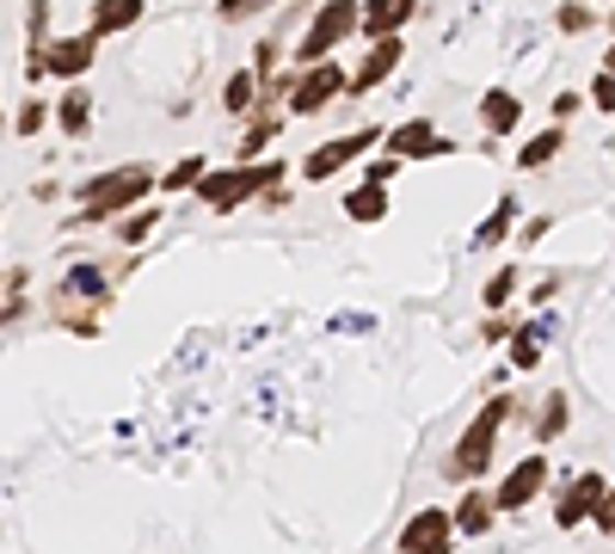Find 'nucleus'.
<instances>
[{
  "instance_id": "nucleus-1",
  "label": "nucleus",
  "mask_w": 615,
  "mask_h": 554,
  "mask_svg": "<svg viewBox=\"0 0 615 554\" xmlns=\"http://www.w3.org/2000/svg\"><path fill=\"white\" fill-rule=\"evenodd\" d=\"M283 179V160H259V167H222V173H203L198 179V198L210 203V210L228 215L241 198H253V191H265V185Z\"/></svg>"
},
{
  "instance_id": "nucleus-2",
  "label": "nucleus",
  "mask_w": 615,
  "mask_h": 554,
  "mask_svg": "<svg viewBox=\"0 0 615 554\" xmlns=\"http://www.w3.org/2000/svg\"><path fill=\"white\" fill-rule=\"evenodd\" d=\"M505 413H511V400H492L487 413H480L474 425L461 431L456 456L444 462L456 480H474V475H487V468H492V444H499V425H505Z\"/></svg>"
},
{
  "instance_id": "nucleus-3",
  "label": "nucleus",
  "mask_w": 615,
  "mask_h": 554,
  "mask_svg": "<svg viewBox=\"0 0 615 554\" xmlns=\"http://www.w3.org/2000/svg\"><path fill=\"white\" fill-rule=\"evenodd\" d=\"M148 185H154L148 167H118V173H105V179L80 185V222H99V215L123 210V203L148 198Z\"/></svg>"
},
{
  "instance_id": "nucleus-4",
  "label": "nucleus",
  "mask_w": 615,
  "mask_h": 554,
  "mask_svg": "<svg viewBox=\"0 0 615 554\" xmlns=\"http://www.w3.org/2000/svg\"><path fill=\"white\" fill-rule=\"evenodd\" d=\"M357 19H364V7H357V0H326V7H321V19H314V25L302 31V44H295V56H302V62L333 56V49H338V37H345V31H357Z\"/></svg>"
},
{
  "instance_id": "nucleus-5",
  "label": "nucleus",
  "mask_w": 615,
  "mask_h": 554,
  "mask_svg": "<svg viewBox=\"0 0 615 554\" xmlns=\"http://www.w3.org/2000/svg\"><path fill=\"white\" fill-rule=\"evenodd\" d=\"M338 92H345V75L321 56V62H308V68H302V80H295V92H290V111H295V118H314L321 106H333Z\"/></svg>"
},
{
  "instance_id": "nucleus-6",
  "label": "nucleus",
  "mask_w": 615,
  "mask_h": 554,
  "mask_svg": "<svg viewBox=\"0 0 615 554\" xmlns=\"http://www.w3.org/2000/svg\"><path fill=\"white\" fill-rule=\"evenodd\" d=\"M449 536H456V518H449V511H418V518L400 530V554H449Z\"/></svg>"
},
{
  "instance_id": "nucleus-7",
  "label": "nucleus",
  "mask_w": 615,
  "mask_h": 554,
  "mask_svg": "<svg viewBox=\"0 0 615 554\" xmlns=\"http://www.w3.org/2000/svg\"><path fill=\"white\" fill-rule=\"evenodd\" d=\"M376 148V130H351V136H338V142H321V148L302 160V173L308 179H326V173H338L345 160H357V154H369Z\"/></svg>"
},
{
  "instance_id": "nucleus-8",
  "label": "nucleus",
  "mask_w": 615,
  "mask_h": 554,
  "mask_svg": "<svg viewBox=\"0 0 615 554\" xmlns=\"http://www.w3.org/2000/svg\"><path fill=\"white\" fill-rule=\"evenodd\" d=\"M541 480H548V456L517 462V468L505 475V487H499V499H492V506H499V511H523V506H529V499L541 492Z\"/></svg>"
},
{
  "instance_id": "nucleus-9",
  "label": "nucleus",
  "mask_w": 615,
  "mask_h": 554,
  "mask_svg": "<svg viewBox=\"0 0 615 554\" xmlns=\"http://www.w3.org/2000/svg\"><path fill=\"white\" fill-rule=\"evenodd\" d=\"M603 475H579L572 480L567 492H560V511H554V518H560V530H572V523H584V518H597V506H603Z\"/></svg>"
},
{
  "instance_id": "nucleus-10",
  "label": "nucleus",
  "mask_w": 615,
  "mask_h": 554,
  "mask_svg": "<svg viewBox=\"0 0 615 554\" xmlns=\"http://www.w3.org/2000/svg\"><path fill=\"white\" fill-rule=\"evenodd\" d=\"M418 19V0H364V37H400V25Z\"/></svg>"
},
{
  "instance_id": "nucleus-11",
  "label": "nucleus",
  "mask_w": 615,
  "mask_h": 554,
  "mask_svg": "<svg viewBox=\"0 0 615 554\" xmlns=\"http://www.w3.org/2000/svg\"><path fill=\"white\" fill-rule=\"evenodd\" d=\"M92 49H99V37H92V31H87V37H62V44L44 49V75H68V80L87 75V68H92Z\"/></svg>"
},
{
  "instance_id": "nucleus-12",
  "label": "nucleus",
  "mask_w": 615,
  "mask_h": 554,
  "mask_svg": "<svg viewBox=\"0 0 615 554\" xmlns=\"http://www.w3.org/2000/svg\"><path fill=\"white\" fill-rule=\"evenodd\" d=\"M400 68V37H376V49L364 56V68H357L351 80H345V92H369V87H382L388 75Z\"/></svg>"
},
{
  "instance_id": "nucleus-13",
  "label": "nucleus",
  "mask_w": 615,
  "mask_h": 554,
  "mask_svg": "<svg viewBox=\"0 0 615 554\" xmlns=\"http://www.w3.org/2000/svg\"><path fill=\"white\" fill-rule=\"evenodd\" d=\"M480 123H487L492 136H511V130L523 123V99L511 87H492L487 99H480Z\"/></svg>"
},
{
  "instance_id": "nucleus-14",
  "label": "nucleus",
  "mask_w": 615,
  "mask_h": 554,
  "mask_svg": "<svg viewBox=\"0 0 615 554\" xmlns=\"http://www.w3.org/2000/svg\"><path fill=\"white\" fill-rule=\"evenodd\" d=\"M444 148H449V142L437 136L425 118H418V123H400V130H394V160H413V154H444Z\"/></svg>"
},
{
  "instance_id": "nucleus-15",
  "label": "nucleus",
  "mask_w": 615,
  "mask_h": 554,
  "mask_svg": "<svg viewBox=\"0 0 615 554\" xmlns=\"http://www.w3.org/2000/svg\"><path fill=\"white\" fill-rule=\"evenodd\" d=\"M142 19V0H99L92 7V37H111V31H130Z\"/></svg>"
},
{
  "instance_id": "nucleus-16",
  "label": "nucleus",
  "mask_w": 615,
  "mask_h": 554,
  "mask_svg": "<svg viewBox=\"0 0 615 554\" xmlns=\"http://www.w3.org/2000/svg\"><path fill=\"white\" fill-rule=\"evenodd\" d=\"M560 148H567V123H554V130H541V136H529V142H523L517 167H529V173H536V167H548V160H554Z\"/></svg>"
},
{
  "instance_id": "nucleus-17",
  "label": "nucleus",
  "mask_w": 615,
  "mask_h": 554,
  "mask_svg": "<svg viewBox=\"0 0 615 554\" xmlns=\"http://www.w3.org/2000/svg\"><path fill=\"white\" fill-rule=\"evenodd\" d=\"M345 215H351V222H382V215H388L382 185H357L351 198H345Z\"/></svg>"
},
{
  "instance_id": "nucleus-18",
  "label": "nucleus",
  "mask_w": 615,
  "mask_h": 554,
  "mask_svg": "<svg viewBox=\"0 0 615 554\" xmlns=\"http://www.w3.org/2000/svg\"><path fill=\"white\" fill-rule=\"evenodd\" d=\"M492 511H499V506H492V499H480V492H468V499H461V506H456V530H468V536H487V530H492Z\"/></svg>"
},
{
  "instance_id": "nucleus-19",
  "label": "nucleus",
  "mask_w": 615,
  "mask_h": 554,
  "mask_svg": "<svg viewBox=\"0 0 615 554\" xmlns=\"http://www.w3.org/2000/svg\"><path fill=\"white\" fill-rule=\"evenodd\" d=\"M87 118H92V99L75 87V92H68V99L56 106V123L68 130V136H87Z\"/></svg>"
},
{
  "instance_id": "nucleus-20",
  "label": "nucleus",
  "mask_w": 615,
  "mask_h": 554,
  "mask_svg": "<svg viewBox=\"0 0 615 554\" xmlns=\"http://www.w3.org/2000/svg\"><path fill=\"white\" fill-rule=\"evenodd\" d=\"M511 215H517V198H499V210H492V222H480L474 229V246H492L499 234L511 229Z\"/></svg>"
},
{
  "instance_id": "nucleus-21",
  "label": "nucleus",
  "mask_w": 615,
  "mask_h": 554,
  "mask_svg": "<svg viewBox=\"0 0 615 554\" xmlns=\"http://www.w3.org/2000/svg\"><path fill=\"white\" fill-rule=\"evenodd\" d=\"M560 431H567V395H548V407H541V419H536V437L548 444Z\"/></svg>"
},
{
  "instance_id": "nucleus-22",
  "label": "nucleus",
  "mask_w": 615,
  "mask_h": 554,
  "mask_svg": "<svg viewBox=\"0 0 615 554\" xmlns=\"http://www.w3.org/2000/svg\"><path fill=\"white\" fill-rule=\"evenodd\" d=\"M253 92H259V75H234L228 87H222V106H228V111H246V106H253Z\"/></svg>"
},
{
  "instance_id": "nucleus-23",
  "label": "nucleus",
  "mask_w": 615,
  "mask_h": 554,
  "mask_svg": "<svg viewBox=\"0 0 615 554\" xmlns=\"http://www.w3.org/2000/svg\"><path fill=\"white\" fill-rule=\"evenodd\" d=\"M203 173H210V160H198V154H191V160H179V167H172L160 185H167V191H185V185H198Z\"/></svg>"
},
{
  "instance_id": "nucleus-24",
  "label": "nucleus",
  "mask_w": 615,
  "mask_h": 554,
  "mask_svg": "<svg viewBox=\"0 0 615 554\" xmlns=\"http://www.w3.org/2000/svg\"><path fill=\"white\" fill-rule=\"evenodd\" d=\"M277 123H283V118H259V123H253V130H246V136H241V160H253V154H259L265 142L277 136Z\"/></svg>"
},
{
  "instance_id": "nucleus-25",
  "label": "nucleus",
  "mask_w": 615,
  "mask_h": 554,
  "mask_svg": "<svg viewBox=\"0 0 615 554\" xmlns=\"http://www.w3.org/2000/svg\"><path fill=\"white\" fill-rule=\"evenodd\" d=\"M536 352H541V333H536V326L511 339V364H517V369H536Z\"/></svg>"
},
{
  "instance_id": "nucleus-26",
  "label": "nucleus",
  "mask_w": 615,
  "mask_h": 554,
  "mask_svg": "<svg viewBox=\"0 0 615 554\" xmlns=\"http://www.w3.org/2000/svg\"><path fill=\"white\" fill-rule=\"evenodd\" d=\"M511 284H517V265H505V272H499V277L487 284V308H499V302H505V296H511Z\"/></svg>"
},
{
  "instance_id": "nucleus-27",
  "label": "nucleus",
  "mask_w": 615,
  "mask_h": 554,
  "mask_svg": "<svg viewBox=\"0 0 615 554\" xmlns=\"http://www.w3.org/2000/svg\"><path fill=\"white\" fill-rule=\"evenodd\" d=\"M271 0H222V13L215 19H253V13H265Z\"/></svg>"
},
{
  "instance_id": "nucleus-28",
  "label": "nucleus",
  "mask_w": 615,
  "mask_h": 554,
  "mask_svg": "<svg viewBox=\"0 0 615 554\" xmlns=\"http://www.w3.org/2000/svg\"><path fill=\"white\" fill-rule=\"evenodd\" d=\"M591 99H597V111H610V118H615V75H610V68H603V75H597V87H591Z\"/></svg>"
},
{
  "instance_id": "nucleus-29",
  "label": "nucleus",
  "mask_w": 615,
  "mask_h": 554,
  "mask_svg": "<svg viewBox=\"0 0 615 554\" xmlns=\"http://www.w3.org/2000/svg\"><path fill=\"white\" fill-rule=\"evenodd\" d=\"M597 25V19L584 13V7H567V13H560V31H591Z\"/></svg>"
},
{
  "instance_id": "nucleus-30",
  "label": "nucleus",
  "mask_w": 615,
  "mask_h": 554,
  "mask_svg": "<svg viewBox=\"0 0 615 554\" xmlns=\"http://www.w3.org/2000/svg\"><path fill=\"white\" fill-rule=\"evenodd\" d=\"M597 530H603V536H615V487L603 492V506H597Z\"/></svg>"
},
{
  "instance_id": "nucleus-31",
  "label": "nucleus",
  "mask_w": 615,
  "mask_h": 554,
  "mask_svg": "<svg viewBox=\"0 0 615 554\" xmlns=\"http://www.w3.org/2000/svg\"><path fill=\"white\" fill-rule=\"evenodd\" d=\"M44 118H49L44 106H25V118H19V130H25V136H31V130H44Z\"/></svg>"
},
{
  "instance_id": "nucleus-32",
  "label": "nucleus",
  "mask_w": 615,
  "mask_h": 554,
  "mask_svg": "<svg viewBox=\"0 0 615 554\" xmlns=\"http://www.w3.org/2000/svg\"><path fill=\"white\" fill-rule=\"evenodd\" d=\"M400 173V160H376V167H369V185H388Z\"/></svg>"
},
{
  "instance_id": "nucleus-33",
  "label": "nucleus",
  "mask_w": 615,
  "mask_h": 554,
  "mask_svg": "<svg viewBox=\"0 0 615 554\" xmlns=\"http://www.w3.org/2000/svg\"><path fill=\"white\" fill-rule=\"evenodd\" d=\"M572 111H579V92H560V99H554V118L567 123V118H572Z\"/></svg>"
},
{
  "instance_id": "nucleus-34",
  "label": "nucleus",
  "mask_w": 615,
  "mask_h": 554,
  "mask_svg": "<svg viewBox=\"0 0 615 554\" xmlns=\"http://www.w3.org/2000/svg\"><path fill=\"white\" fill-rule=\"evenodd\" d=\"M148 229H154V215H148V210H142V215H136V222H130V229H123V241H142V234H148Z\"/></svg>"
},
{
  "instance_id": "nucleus-35",
  "label": "nucleus",
  "mask_w": 615,
  "mask_h": 554,
  "mask_svg": "<svg viewBox=\"0 0 615 554\" xmlns=\"http://www.w3.org/2000/svg\"><path fill=\"white\" fill-rule=\"evenodd\" d=\"M603 68H610V75H615V49H610V62H603Z\"/></svg>"
}]
</instances>
